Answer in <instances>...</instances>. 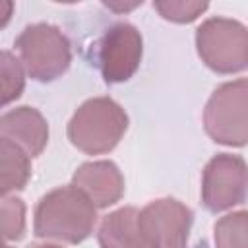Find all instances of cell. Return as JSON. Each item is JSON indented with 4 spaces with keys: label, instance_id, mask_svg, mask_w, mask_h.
I'll return each mask as SVG.
<instances>
[{
    "label": "cell",
    "instance_id": "6da1fadb",
    "mask_svg": "<svg viewBox=\"0 0 248 248\" xmlns=\"http://www.w3.org/2000/svg\"><path fill=\"white\" fill-rule=\"evenodd\" d=\"M97 207L72 184L45 194L33 219V231L39 238L64 244L83 242L95 229Z\"/></svg>",
    "mask_w": 248,
    "mask_h": 248
},
{
    "label": "cell",
    "instance_id": "7a4b0ae2",
    "mask_svg": "<svg viewBox=\"0 0 248 248\" xmlns=\"http://www.w3.org/2000/svg\"><path fill=\"white\" fill-rule=\"evenodd\" d=\"M128 130V114L110 97L87 99L68 122V138L87 155L112 151Z\"/></svg>",
    "mask_w": 248,
    "mask_h": 248
},
{
    "label": "cell",
    "instance_id": "3957f363",
    "mask_svg": "<svg viewBox=\"0 0 248 248\" xmlns=\"http://www.w3.org/2000/svg\"><path fill=\"white\" fill-rule=\"evenodd\" d=\"M19 62L35 81H54L72 64V46L68 37L50 23L27 25L16 39Z\"/></svg>",
    "mask_w": 248,
    "mask_h": 248
},
{
    "label": "cell",
    "instance_id": "277c9868",
    "mask_svg": "<svg viewBox=\"0 0 248 248\" xmlns=\"http://www.w3.org/2000/svg\"><path fill=\"white\" fill-rule=\"evenodd\" d=\"M202 62L217 74H238L248 64V31L231 17H209L196 29Z\"/></svg>",
    "mask_w": 248,
    "mask_h": 248
},
{
    "label": "cell",
    "instance_id": "5b68a950",
    "mask_svg": "<svg viewBox=\"0 0 248 248\" xmlns=\"http://www.w3.org/2000/svg\"><path fill=\"white\" fill-rule=\"evenodd\" d=\"M248 83L244 78L219 85L203 110L207 136L221 145L242 147L248 140Z\"/></svg>",
    "mask_w": 248,
    "mask_h": 248
},
{
    "label": "cell",
    "instance_id": "8992f818",
    "mask_svg": "<svg viewBox=\"0 0 248 248\" xmlns=\"http://www.w3.org/2000/svg\"><path fill=\"white\" fill-rule=\"evenodd\" d=\"M143 43L140 31L126 21L110 25L97 43V66L107 83L128 81L140 68Z\"/></svg>",
    "mask_w": 248,
    "mask_h": 248
},
{
    "label": "cell",
    "instance_id": "52a82bcc",
    "mask_svg": "<svg viewBox=\"0 0 248 248\" xmlns=\"http://www.w3.org/2000/svg\"><path fill=\"white\" fill-rule=\"evenodd\" d=\"M246 200V163L240 155L219 153L203 169L202 203L211 213H221Z\"/></svg>",
    "mask_w": 248,
    "mask_h": 248
},
{
    "label": "cell",
    "instance_id": "ba28073f",
    "mask_svg": "<svg viewBox=\"0 0 248 248\" xmlns=\"http://www.w3.org/2000/svg\"><path fill=\"white\" fill-rule=\"evenodd\" d=\"M140 221L159 248H188L194 213L182 202L174 198L153 200L140 209Z\"/></svg>",
    "mask_w": 248,
    "mask_h": 248
},
{
    "label": "cell",
    "instance_id": "9c48e42d",
    "mask_svg": "<svg viewBox=\"0 0 248 248\" xmlns=\"http://www.w3.org/2000/svg\"><path fill=\"white\" fill-rule=\"evenodd\" d=\"M72 186L97 209L114 205L124 194V176L112 161H89L76 169Z\"/></svg>",
    "mask_w": 248,
    "mask_h": 248
},
{
    "label": "cell",
    "instance_id": "30bf717a",
    "mask_svg": "<svg viewBox=\"0 0 248 248\" xmlns=\"http://www.w3.org/2000/svg\"><path fill=\"white\" fill-rule=\"evenodd\" d=\"M0 138L16 143L33 159L48 143V124L37 108L17 107L0 114Z\"/></svg>",
    "mask_w": 248,
    "mask_h": 248
},
{
    "label": "cell",
    "instance_id": "8fae6325",
    "mask_svg": "<svg viewBox=\"0 0 248 248\" xmlns=\"http://www.w3.org/2000/svg\"><path fill=\"white\" fill-rule=\"evenodd\" d=\"M101 248H159L140 221V209L126 205L103 217L97 232Z\"/></svg>",
    "mask_w": 248,
    "mask_h": 248
},
{
    "label": "cell",
    "instance_id": "7c38bea8",
    "mask_svg": "<svg viewBox=\"0 0 248 248\" xmlns=\"http://www.w3.org/2000/svg\"><path fill=\"white\" fill-rule=\"evenodd\" d=\"M31 178V157L16 143L0 138V194L25 188Z\"/></svg>",
    "mask_w": 248,
    "mask_h": 248
},
{
    "label": "cell",
    "instance_id": "4fadbf2b",
    "mask_svg": "<svg viewBox=\"0 0 248 248\" xmlns=\"http://www.w3.org/2000/svg\"><path fill=\"white\" fill-rule=\"evenodd\" d=\"M25 89V70L10 50H0V108L21 97Z\"/></svg>",
    "mask_w": 248,
    "mask_h": 248
},
{
    "label": "cell",
    "instance_id": "5bb4252c",
    "mask_svg": "<svg viewBox=\"0 0 248 248\" xmlns=\"http://www.w3.org/2000/svg\"><path fill=\"white\" fill-rule=\"evenodd\" d=\"M25 232V203L14 194H0V242L19 240Z\"/></svg>",
    "mask_w": 248,
    "mask_h": 248
},
{
    "label": "cell",
    "instance_id": "9a60e30c",
    "mask_svg": "<svg viewBox=\"0 0 248 248\" xmlns=\"http://www.w3.org/2000/svg\"><path fill=\"white\" fill-rule=\"evenodd\" d=\"M213 231L215 248H246L248 213L244 209L227 213L215 223Z\"/></svg>",
    "mask_w": 248,
    "mask_h": 248
},
{
    "label": "cell",
    "instance_id": "2e32d148",
    "mask_svg": "<svg viewBox=\"0 0 248 248\" xmlns=\"http://www.w3.org/2000/svg\"><path fill=\"white\" fill-rule=\"evenodd\" d=\"M153 8L167 21L190 23V21L198 19L209 8V4L198 2V0H157V2H153Z\"/></svg>",
    "mask_w": 248,
    "mask_h": 248
},
{
    "label": "cell",
    "instance_id": "e0dca14e",
    "mask_svg": "<svg viewBox=\"0 0 248 248\" xmlns=\"http://www.w3.org/2000/svg\"><path fill=\"white\" fill-rule=\"evenodd\" d=\"M12 14H14V2L0 0V29H4L10 23Z\"/></svg>",
    "mask_w": 248,
    "mask_h": 248
},
{
    "label": "cell",
    "instance_id": "ac0fdd59",
    "mask_svg": "<svg viewBox=\"0 0 248 248\" xmlns=\"http://www.w3.org/2000/svg\"><path fill=\"white\" fill-rule=\"evenodd\" d=\"M141 2H132V4H112V2H105V6L108 10H114V12H128V10H134L136 6H140Z\"/></svg>",
    "mask_w": 248,
    "mask_h": 248
},
{
    "label": "cell",
    "instance_id": "d6986e66",
    "mask_svg": "<svg viewBox=\"0 0 248 248\" xmlns=\"http://www.w3.org/2000/svg\"><path fill=\"white\" fill-rule=\"evenodd\" d=\"M27 248H62V246L50 244V242H33V244H29Z\"/></svg>",
    "mask_w": 248,
    "mask_h": 248
},
{
    "label": "cell",
    "instance_id": "ffe728a7",
    "mask_svg": "<svg viewBox=\"0 0 248 248\" xmlns=\"http://www.w3.org/2000/svg\"><path fill=\"white\" fill-rule=\"evenodd\" d=\"M0 248H14V246H10V244H6V242H0Z\"/></svg>",
    "mask_w": 248,
    "mask_h": 248
}]
</instances>
